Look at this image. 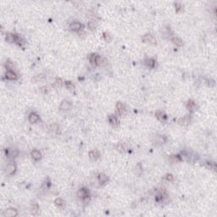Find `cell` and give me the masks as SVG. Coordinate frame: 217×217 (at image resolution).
<instances>
[{"mask_svg": "<svg viewBox=\"0 0 217 217\" xmlns=\"http://www.w3.org/2000/svg\"><path fill=\"white\" fill-rule=\"evenodd\" d=\"M54 204H55L57 206H59V208H61V209H64V208H65V201H64L63 199H55V201H54Z\"/></svg>", "mask_w": 217, "mask_h": 217, "instance_id": "d6986e66", "label": "cell"}, {"mask_svg": "<svg viewBox=\"0 0 217 217\" xmlns=\"http://www.w3.org/2000/svg\"><path fill=\"white\" fill-rule=\"evenodd\" d=\"M87 27H88V28H89V29L91 30V31H94V30H95V28H96V26H95V23H94V22H92V21H90V22L88 23Z\"/></svg>", "mask_w": 217, "mask_h": 217, "instance_id": "f546056e", "label": "cell"}, {"mask_svg": "<svg viewBox=\"0 0 217 217\" xmlns=\"http://www.w3.org/2000/svg\"><path fill=\"white\" fill-rule=\"evenodd\" d=\"M55 84H56V86L58 87H62V85H63V82H62V79H60V78H56L55 79Z\"/></svg>", "mask_w": 217, "mask_h": 217, "instance_id": "f1b7e54d", "label": "cell"}, {"mask_svg": "<svg viewBox=\"0 0 217 217\" xmlns=\"http://www.w3.org/2000/svg\"><path fill=\"white\" fill-rule=\"evenodd\" d=\"M82 200H83V202H84V204H88V203H89V201H90V197H89V195H88V196H87V197H85L84 199H82Z\"/></svg>", "mask_w": 217, "mask_h": 217, "instance_id": "e575fe53", "label": "cell"}, {"mask_svg": "<svg viewBox=\"0 0 217 217\" xmlns=\"http://www.w3.org/2000/svg\"><path fill=\"white\" fill-rule=\"evenodd\" d=\"M187 108L190 112H194L197 109V105H196V104H195L194 101H192V100H189L187 104Z\"/></svg>", "mask_w": 217, "mask_h": 217, "instance_id": "ba28073f", "label": "cell"}, {"mask_svg": "<svg viewBox=\"0 0 217 217\" xmlns=\"http://www.w3.org/2000/svg\"><path fill=\"white\" fill-rule=\"evenodd\" d=\"M142 41L149 44H156V39L151 34H146L142 37Z\"/></svg>", "mask_w": 217, "mask_h": 217, "instance_id": "7a4b0ae2", "label": "cell"}, {"mask_svg": "<svg viewBox=\"0 0 217 217\" xmlns=\"http://www.w3.org/2000/svg\"><path fill=\"white\" fill-rule=\"evenodd\" d=\"M165 179L167 180L168 182H172L173 181H174V177H173V176L171 175V174H167V175L165 176Z\"/></svg>", "mask_w": 217, "mask_h": 217, "instance_id": "d6a6232c", "label": "cell"}, {"mask_svg": "<svg viewBox=\"0 0 217 217\" xmlns=\"http://www.w3.org/2000/svg\"><path fill=\"white\" fill-rule=\"evenodd\" d=\"M190 121H191V117L189 115H186L185 117L181 119L179 122H180L181 125H182V126H187L188 124L190 123Z\"/></svg>", "mask_w": 217, "mask_h": 217, "instance_id": "2e32d148", "label": "cell"}, {"mask_svg": "<svg viewBox=\"0 0 217 217\" xmlns=\"http://www.w3.org/2000/svg\"><path fill=\"white\" fill-rule=\"evenodd\" d=\"M172 42L178 47H182L183 45L182 40L181 39V38H178V37H173L172 38Z\"/></svg>", "mask_w": 217, "mask_h": 217, "instance_id": "44dd1931", "label": "cell"}, {"mask_svg": "<svg viewBox=\"0 0 217 217\" xmlns=\"http://www.w3.org/2000/svg\"><path fill=\"white\" fill-rule=\"evenodd\" d=\"M175 6H176V11L177 12V13H179V12L182 10V5L181 4H178V3H176V4H175Z\"/></svg>", "mask_w": 217, "mask_h": 217, "instance_id": "1f68e13d", "label": "cell"}, {"mask_svg": "<svg viewBox=\"0 0 217 217\" xmlns=\"http://www.w3.org/2000/svg\"><path fill=\"white\" fill-rule=\"evenodd\" d=\"M116 109H117V111L118 113L120 114H125L126 113V109H125V106H124V104L122 103H120V102H119V103H117V104H116Z\"/></svg>", "mask_w": 217, "mask_h": 217, "instance_id": "9c48e42d", "label": "cell"}, {"mask_svg": "<svg viewBox=\"0 0 217 217\" xmlns=\"http://www.w3.org/2000/svg\"><path fill=\"white\" fill-rule=\"evenodd\" d=\"M5 76L7 79L9 80H15L16 78H17V76H16V74L14 72V71L12 70H8L5 74Z\"/></svg>", "mask_w": 217, "mask_h": 217, "instance_id": "9a60e30c", "label": "cell"}, {"mask_svg": "<svg viewBox=\"0 0 217 217\" xmlns=\"http://www.w3.org/2000/svg\"><path fill=\"white\" fill-rule=\"evenodd\" d=\"M205 164L208 168H209L210 170H213V171H215L216 170V164L213 161H206L205 162Z\"/></svg>", "mask_w": 217, "mask_h": 217, "instance_id": "603a6c76", "label": "cell"}, {"mask_svg": "<svg viewBox=\"0 0 217 217\" xmlns=\"http://www.w3.org/2000/svg\"><path fill=\"white\" fill-rule=\"evenodd\" d=\"M42 92H44V93H46V92H47V91H46V87H42Z\"/></svg>", "mask_w": 217, "mask_h": 217, "instance_id": "d590c367", "label": "cell"}, {"mask_svg": "<svg viewBox=\"0 0 217 217\" xmlns=\"http://www.w3.org/2000/svg\"><path fill=\"white\" fill-rule=\"evenodd\" d=\"M65 86L70 91H74L75 90V85L71 82H65Z\"/></svg>", "mask_w": 217, "mask_h": 217, "instance_id": "484cf974", "label": "cell"}, {"mask_svg": "<svg viewBox=\"0 0 217 217\" xmlns=\"http://www.w3.org/2000/svg\"><path fill=\"white\" fill-rule=\"evenodd\" d=\"M6 156L9 158H15L18 156L19 152L17 149H5Z\"/></svg>", "mask_w": 217, "mask_h": 217, "instance_id": "277c9868", "label": "cell"}, {"mask_svg": "<svg viewBox=\"0 0 217 217\" xmlns=\"http://www.w3.org/2000/svg\"><path fill=\"white\" fill-rule=\"evenodd\" d=\"M44 78V75H38L37 76H35L34 78H33V81H37V82H39L40 80L43 79Z\"/></svg>", "mask_w": 217, "mask_h": 217, "instance_id": "836d02e7", "label": "cell"}, {"mask_svg": "<svg viewBox=\"0 0 217 217\" xmlns=\"http://www.w3.org/2000/svg\"><path fill=\"white\" fill-rule=\"evenodd\" d=\"M116 149H117L118 151L124 152L126 150V147L124 146V144H122V143H119L117 146H116Z\"/></svg>", "mask_w": 217, "mask_h": 217, "instance_id": "83f0119b", "label": "cell"}, {"mask_svg": "<svg viewBox=\"0 0 217 217\" xmlns=\"http://www.w3.org/2000/svg\"><path fill=\"white\" fill-rule=\"evenodd\" d=\"M15 34H12V33H7L6 35V41L12 42H15Z\"/></svg>", "mask_w": 217, "mask_h": 217, "instance_id": "cb8c5ba5", "label": "cell"}, {"mask_svg": "<svg viewBox=\"0 0 217 217\" xmlns=\"http://www.w3.org/2000/svg\"><path fill=\"white\" fill-rule=\"evenodd\" d=\"M18 214V212L14 208H9L7 209L4 213V216H7V217H13V216H16Z\"/></svg>", "mask_w": 217, "mask_h": 217, "instance_id": "5b68a950", "label": "cell"}, {"mask_svg": "<svg viewBox=\"0 0 217 217\" xmlns=\"http://www.w3.org/2000/svg\"><path fill=\"white\" fill-rule=\"evenodd\" d=\"M5 67H6V69H8L9 70H11L12 69L14 68V65L10 60H7L6 63H5Z\"/></svg>", "mask_w": 217, "mask_h": 217, "instance_id": "4316f807", "label": "cell"}, {"mask_svg": "<svg viewBox=\"0 0 217 217\" xmlns=\"http://www.w3.org/2000/svg\"><path fill=\"white\" fill-rule=\"evenodd\" d=\"M31 155H32V159H34V160H40L42 158V154L41 153H40L38 150H33V151L32 152V154H31Z\"/></svg>", "mask_w": 217, "mask_h": 217, "instance_id": "30bf717a", "label": "cell"}, {"mask_svg": "<svg viewBox=\"0 0 217 217\" xmlns=\"http://www.w3.org/2000/svg\"><path fill=\"white\" fill-rule=\"evenodd\" d=\"M155 141H156V142H158V143L162 144V143H164V142H166V138L161 135H156Z\"/></svg>", "mask_w": 217, "mask_h": 217, "instance_id": "ffe728a7", "label": "cell"}, {"mask_svg": "<svg viewBox=\"0 0 217 217\" xmlns=\"http://www.w3.org/2000/svg\"><path fill=\"white\" fill-rule=\"evenodd\" d=\"M90 63L92 66H97V65H101L102 63V58L97 54H92L90 55Z\"/></svg>", "mask_w": 217, "mask_h": 217, "instance_id": "6da1fadb", "label": "cell"}, {"mask_svg": "<svg viewBox=\"0 0 217 217\" xmlns=\"http://www.w3.org/2000/svg\"><path fill=\"white\" fill-rule=\"evenodd\" d=\"M145 62H146L147 66H149L150 68H154L155 66V60L154 59H148L145 60Z\"/></svg>", "mask_w": 217, "mask_h": 217, "instance_id": "7402d4cb", "label": "cell"}, {"mask_svg": "<svg viewBox=\"0 0 217 217\" xmlns=\"http://www.w3.org/2000/svg\"><path fill=\"white\" fill-rule=\"evenodd\" d=\"M16 171V165L15 163H10L7 165V167L5 169V172L8 176H11L13 175L14 173Z\"/></svg>", "mask_w": 217, "mask_h": 217, "instance_id": "3957f363", "label": "cell"}, {"mask_svg": "<svg viewBox=\"0 0 217 217\" xmlns=\"http://www.w3.org/2000/svg\"><path fill=\"white\" fill-rule=\"evenodd\" d=\"M70 108V102L66 101V100H64L60 104V109H62V110H67V109H69Z\"/></svg>", "mask_w": 217, "mask_h": 217, "instance_id": "ac0fdd59", "label": "cell"}, {"mask_svg": "<svg viewBox=\"0 0 217 217\" xmlns=\"http://www.w3.org/2000/svg\"><path fill=\"white\" fill-rule=\"evenodd\" d=\"M99 156H100V154L97 150H92V151L89 153V158L91 159L92 160H97V159L99 158Z\"/></svg>", "mask_w": 217, "mask_h": 217, "instance_id": "8fae6325", "label": "cell"}, {"mask_svg": "<svg viewBox=\"0 0 217 217\" xmlns=\"http://www.w3.org/2000/svg\"><path fill=\"white\" fill-rule=\"evenodd\" d=\"M70 28L74 32H79L81 29H82V25L77 21H74L70 25Z\"/></svg>", "mask_w": 217, "mask_h": 217, "instance_id": "8992f818", "label": "cell"}, {"mask_svg": "<svg viewBox=\"0 0 217 217\" xmlns=\"http://www.w3.org/2000/svg\"><path fill=\"white\" fill-rule=\"evenodd\" d=\"M98 178H99V182L101 183V184H104V183H105L109 181V176H106L105 174H104V173H100L99 176H98Z\"/></svg>", "mask_w": 217, "mask_h": 217, "instance_id": "7c38bea8", "label": "cell"}, {"mask_svg": "<svg viewBox=\"0 0 217 217\" xmlns=\"http://www.w3.org/2000/svg\"><path fill=\"white\" fill-rule=\"evenodd\" d=\"M156 117L158 118L160 121H164V120H166L167 116H166V114H164V112L158 111V112H156Z\"/></svg>", "mask_w": 217, "mask_h": 217, "instance_id": "e0dca14e", "label": "cell"}, {"mask_svg": "<svg viewBox=\"0 0 217 217\" xmlns=\"http://www.w3.org/2000/svg\"><path fill=\"white\" fill-rule=\"evenodd\" d=\"M109 123L111 124L113 126H119V121L118 120L116 119V117L114 115H113V114H110V115H109Z\"/></svg>", "mask_w": 217, "mask_h": 217, "instance_id": "4fadbf2b", "label": "cell"}, {"mask_svg": "<svg viewBox=\"0 0 217 217\" xmlns=\"http://www.w3.org/2000/svg\"><path fill=\"white\" fill-rule=\"evenodd\" d=\"M103 37H104V40H105L106 42H110L111 37H110V36H109V34L108 32H104V34H103Z\"/></svg>", "mask_w": 217, "mask_h": 217, "instance_id": "4dcf8cb0", "label": "cell"}, {"mask_svg": "<svg viewBox=\"0 0 217 217\" xmlns=\"http://www.w3.org/2000/svg\"><path fill=\"white\" fill-rule=\"evenodd\" d=\"M32 212L33 214L37 215V214H39V207L37 204H35L34 205H32Z\"/></svg>", "mask_w": 217, "mask_h": 217, "instance_id": "d4e9b609", "label": "cell"}, {"mask_svg": "<svg viewBox=\"0 0 217 217\" xmlns=\"http://www.w3.org/2000/svg\"><path fill=\"white\" fill-rule=\"evenodd\" d=\"M89 195V194H88V191L87 188L85 187H82L81 188V189H79V191L77 192V196L80 198V199H84L85 197H87Z\"/></svg>", "mask_w": 217, "mask_h": 217, "instance_id": "52a82bcc", "label": "cell"}, {"mask_svg": "<svg viewBox=\"0 0 217 217\" xmlns=\"http://www.w3.org/2000/svg\"><path fill=\"white\" fill-rule=\"evenodd\" d=\"M39 120H40V118H39V116H38V114H37L36 113H31L30 114L29 121L31 123H37Z\"/></svg>", "mask_w": 217, "mask_h": 217, "instance_id": "5bb4252c", "label": "cell"}]
</instances>
